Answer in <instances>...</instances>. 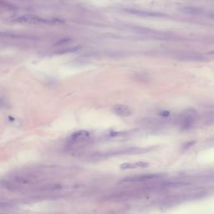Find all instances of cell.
I'll return each instance as SVG.
<instances>
[{"mask_svg":"<svg viewBox=\"0 0 214 214\" xmlns=\"http://www.w3.org/2000/svg\"><path fill=\"white\" fill-rule=\"evenodd\" d=\"M203 9L198 7H183L180 9V11L187 15L192 16H202Z\"/></svg>","mask_w":214,"mask_h":214,"instance_id":"cell-7","label":"cell"},{"mask_svg":"<svg viewBox=\"0 0 214 214\" xmlns=\"http://www.w3.org/2000/svg\"><path fill=\"white\" fill-rule=\"evenodd\" d=\"M202 16H205L207 17V18H209L214 19V11H213V10H206V9H203Z\"/></svg>","mask_w":214,"mask_h":214,"instance_id":"cell-10","label":"cell"},{"mask_svg":"<svg viewBox=\"0 0 214 214\" xmlns=\"http://www.w3.org/2000/svg\"><path fill=\"white\" fill-rule=\"evenodd\" d=\"M210 54H214V51H213V52H211Z\"/></svg>","mask_w":214,"mask_h":214,"instance_id":"cell-11","label":"cell"},{"mask_svg":"<svg viewBox=\"0 0 214 214\" xmlns=\"http://www.w3.org/2000/svg\"><path fill=\"white\" fill-rule=\"evenodd\" d=\"M161 175L160 174H146V175H138V176H129L124 178L121 182L124 183H142L146 181L157 180L161 178Z\"/></svg>","mask_w":214,"mask_h":214,"instance_id":"cell-3","label":"cell"},{"mask_svg":"<svg viewBox=\"0 0 214 214\" xmlns=\"http://www.w3.org/2000/svg\"><path fill=\"white\" fill-rule=\"evenodd\" d=\"M15 21L20 23H29V24H56L61 23L63 21L59 19H50V18H44L38 15L33 14H24L18 17Z\"/></svg>","mask_w":214,"mask_h":214,"instance_id":"cell-1","label":"cell"},{"mask_svg":"<svg viewBox=\"0 0 214 214\" xmlns=\"http://www.w3.org/2000/svg\"><path fill=\"white\" fill-rule=\"evenodd\" d=\"M198 118V113L193 109H188L179 114L176 118V124L181 127L182 130L189 129L194 124Z\"/></svg>","mask_w":214,"mask_h":214,"instance_id":"cell-2","label":"cell"},{"mask_svg":"<svg viewBox=\"0 0 214 214\" xmlns=\"http://www.w3.org/2000/svg\"><path fill=\"white\" fill-rule=\"evenodd\" d=\"M178 60L184 61H203L206 60V57L196 53H185L181 54L176 57Z\"/></svg>","mask_w":214,"mask_h":214,"instance_id":"cell-5","label":"cell"},{"mask_svg":"<svg viewBox=\"0 0 214 214\" xmlns=\"http://www.w3.org/2000/svg\"><path fill=\"white\" fill-rule=\"evenodd\" d=\"M149 166V163L147 162H144V161H138V162H132V163H124V164L121 165V169H134V168H145Z\"/></svg>","mask_w":214,"mask_h":214,"instance_id":"cell-8","label":"cell"},{"mask_svg":"<svg viewBox=\"0 0 214 214\" xmlns=\"http://www.w3.org/2000/svg\"><path fill=\"white\" fill-rule=\"evenodd\" d=\"M203 121H204L205 125H207V126L214 124V112L207 113L203 117Z\"/></svg>","mask_w":214,"mask_h":214,"instance_id":"cell-9","label":"cell"},{"mask_svg":"<svg viewBox=\"0 0 214 214\" xmlns=\"http://www.w3.org/2000/svg\"><path fill=\"white\" fill-rule=\"evenodd\" d=\"M124 11L130 14L141 17H148V18H166V17H167L162 13L146 11V10H141V9H125Z\"/></svg>","mask_w":214,"mask_h":214,"instance_id":"cell-4","label":"cell"},{"mask_svg":"<svg viewBox=\"0 0 214 214\" xmlns=\"http://www.w3.org/2000/svg\"><path fill=\"white\" fill-rule=\"evenodd\" d=\"M113 111L115 115L122 117H126L132 115V110L126 105H115L113 106Z\"/></svg>","mask_w":214,"mask_h":214,"instance_id":"cell-6","label":"cell"}]
</instances>
